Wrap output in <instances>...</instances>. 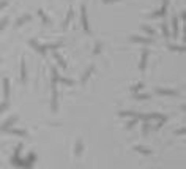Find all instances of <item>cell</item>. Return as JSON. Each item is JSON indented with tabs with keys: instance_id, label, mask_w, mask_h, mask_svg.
<instances>
[{
	"instance_id": "obj_7",
	"label": "cell",
	"mask_w": 186,
	"mask_h": 169,
	"mask_svg": "<svg viewBox=\"0 0 186 169\" xmlns=\"http://www.w3.org/2000/svg\"><path fill=\"white\" fill-rule=\"evenodd\" d=\"M82 150H84V144H82V141H78V142H76V147H74V153H76V157H80V155H82Z\"/></svg>"
},
{
	"instance_id": "obj_12",
	"label": "cell",
	"mask_w": 186,
	"mask_h": 169,
	"mask_svg": "<svg viewBox=\"0 0 186 169\" xmlns=\"http://www.w3.org/2000/svg\"><path fill=\"white\" fill-rule=\"evenodd\" d=\"M172 25H174V36H177V35H178V21H177V17H174Z\"/></svg>"
},
{
	"instance_id": "obj_8",
	"label": "cell",
	"mask_w": 186,
	"mask_h": 169,
	"mask_svg": "<svg viewBox=\"0 0 186 169\" xmlns=\"http://www.w3.org/2000/svg\"><path fill=\"white\" fill-rule=\"evenodd\" d=\"M93 71H95V66H90L88 70H87V71L84 73V76H82V84H85V82H87V79L90 77V74H92Z\"/></svg>"
},
{
	"instance_id": "obj_23",
	"label": "cell",
	"mask_w": 186,
	"mask_h": 169,
	"mask_svg": "<svg viewBox=\"0 0 186 169\" xmlns=\"http://www.w3.org/2000/svg\"><path fill=\"white\" fill-rule=\"evenodd\" d=\"M142 87H144V84H142V82H139V84H137V85H134V87L131 89V90H133V92H137V90H140Z\"/></svg>"
},
{
	"instance_id": "obj_14",
	"label": "cell",
	"mask_w": 186,
	"mask_h": 169,
	"mask_svg": "<svg viewBox=\"0 0 186 169\" xmlns=\"http://www.w3.org/2000/svg\"><path fill=\"white\" fill-rule=\"evenodd\" d=\"M140 29H142V32H147L148 35H153V33H155V30L150 29L148 25H140Z\"/></svg>"
},
{
	"instance_id": "obj_4",
	"label": "cell",
	"mask_w": 186,
	"mask_h": 169,
	"mask_svg": "<svg viewBox=\"0 0 186 169\" xmlns=\"http://www.w3.org/2000/svg\"><path fill=\"white\" fill-rule=\"evenodd\" d=\"M3 97H5V101L8 103V98H10V79H3Z\"/></svg>"
},
{
	"instance_id": "obj_25",
	"label": "cell",
	"mask_w": 186,
	"mask_h": 169,
	"mask_svg": "<svg viewBox=\"0 0 186 169\" xmlns=\"http://www.w3.org/2000/svg\"><path fill=\"white\" fill-rule=\"evenodd\" d=\"M148 126H150L148 123H145V125H144V128H142V133H144V134H147V133H148Z\"/></svg>"
},
{
	"instance_id": "obj_17",
	"label": "cell",
	"mask_w": 186,
	"mask_h": 169,
	"mask_svg": "<svg viewBox=\"0 0 186 169\" xmlns=\"http://www.w3.org/2000/svg\"><path fill=\"white\" fill-rule=\"evenodd\" d=\"M161 27H162V33H164V36L167 38V36H169V30H167V24H166V22H162V24H161Z\"/></svg>"
},
{
	"instance_id": "obj_10",
	"label": "cell",
	"mask_w": 186,
	"mask_h": 169,
	"mask_svg": "<svg viewBox=\"0 0 186 169\" xmlns=\"http://www.w3.org/2000/svg\"><path fill=\"white\" fill-rule=\"evenodd\" d=\"M27 21H30V14H25V16H22L21 19H17L16 21V27H21L22 24H25Z\"/></svg>"
},
{
	"instance_id": "obj_16",
	"label": "cell",
	"mask_w": 186,
	"mask_h": 169,
	"mask_svg": "<svg viewBox=\"0 0 186 169\" xmlns=\"http://www.w3.org/2000/svg\"><path fill=\"white\" fill-rule=\"evenodd\" d=\"M10 133H13V134H19V136H25L27 131H24V130H10Z\"/></svg>"
},
{
	"instance_id": "obj_11",
	"label": "cell",
	"mask_w": 186,
	"mask_h": 169,
	"mask_svg": "<svg viewBox=\"0 0 186 169\" xmlns=\"http://www.w3.org/2000/svg\"><path fill=\"white\" fill-rule=\"evenodd\" d=\"M38 14H39V17H41V19L44 21V24H47V25L51 24V21H49V17L46 16V13H44L43 10H39V11H38Z\"/></svg>"
},
{
	"instance_id": "obj_9",
	"label": "cell",
	"mask_w": 186,
	"mask_h": 169,
	"mask_svg": "<svg viewBox=\"0 0 186 169\" xmlns=\"http://www.w3.org/2000/svg\"><path fill=\"white\" fill-rule=\"evenodd\" d=\"M134 150H137L139 153H145V155H150L152 153V150L150 149H147V147H142V145H136Z\"/></svg>"
},
{
	"instance_id": "obj_21",
	"label": "cell",
	"mask_w": 186,
	"mask_h": 169,
	"mask_svg": "<svg viewBox=\"0 0 186 169\" xmlns=\"http://www.w3.org/2000/svg\"><path fill=\"white\" fill-rule=\"evenodd\" d=\"M55 57L58 58V62H60V65H62V68H66V63H65V60L60 57V54H55Z\"/></svg>"
},
{
	"instance_id": "obj_26",
	"label": "cell",
	"mask_w": 186,
	"mask_h": 169,
	"mask_svg": "<svg viewBox=\"0 0 186 169\" xmlns=\"http://www.w3.org/2000/svg\"><path fill=\"white\" fill-rule=\"evenodd\" d=\"M6 108H8V103H6V101L3 103V104H0V112H2L3 109H6Z\"/></svg>"
},
{
	"instance_id": "obj_18",
	"label": "cell",
	"mask_w": 186,
	"mask_h": 169,
	"mask_svg": "<svg viewBox=\"0 0 186 169\" xmlns=\"http://www.w3.org/2000/svg\"><path fill=\"white\" fill-rule=\"evenodd\" d=\"M6 24H8V17H5V19H2V21H0V32L5 29Z\"/></svg>"
},
{
	"instance_id": "obj_22",
	"label": "cell",
	"mask_w": 186,
	"mask_h": 169,
	"mask_svg": "<svg viewBox=\"0 0 186 169\" xmlns=\"http://www.w3.org/2000/svg\"><path fill=\"white\" fill-rule=\"evenodd\" d=\"M136 123H137V118L134 117V120H131V122H128V123H126V128H133V126L136 125Z\"/></svg>"
},
{
	"instance_id": "obj_3",
	"label": "cell",
	"mask_w": 186,
	"mask_h": 169,
	"mask_svg": "<svg viewBox=\"0 0 186 169\" xmlns=\"http://www.w3.org/2000/svg\"><path fill=\"white\" fill-rule=\"evenodd\" d=\"M131 41H134V43H144V44H152L153 43L152 38H145V36H131Z\"/></svg>"
},
{
	"instance_id": "obj_13",
	"label": "cell",
	"mask_w": 186,
	"mask_h": 169,
	"mask_svg": "<svg viewBox=\"0 0 186 169\" xmlns=\"http://www.w3.org/2000/svg\"><path fill=\"white\" fill-rule=\"evenodd\" d=\"M156 92L161 93V95H178L177 92H174V90H161V89H158Z\"/></svg>"
},
{
	"instance_id": "obj_19",
	"label": "cell",
	"mask_w": 186,
	"mask_h": 169,
	"mask_svg": "<svg viewBox=\"0 0 186 169\" xmlns=\"http://www.w3.org/2000/svg\"><path fill=\"white\" fill-rule=\"evenodd\" d=\"M73 13H74L73 10H70V11H68V16H66V19H65V25H68V24H70V21H71V17H73Z\"/></svg>"
},
{
	"instance_id": "obj_6",
	"label": "cell",
	"mask_w": 186,
	"mask_h": 169,
	"mask_svg": "<svg viewBox=\"0 0 186 169\" xmlns=\"http://www.w3.org/2000/svg\"><path fill=\"white\" fill-rule=\"evenodd\" d=\"M21 79H22V82L27 81V68H25V60L24 58L21 60Z\"/></svg>"
},
{
	"instance_id": "obj_5",
	"label": "cell",
	"mask_w": 186,
	"mask_h": 169,
	"mask_svg": "<svg viewBox=\"0 0 186 169\" xmlns=\"http://www.w3.org/2000/svg\"><path fill=\"white\" fill-rule=\"evenodd\" d=\"M16 120H17V116H13V117H10V118H8V120H6V122L2 125V128H0V131H5V130H8V128H10V126H11V125H13V123H14Z\"/></svg>"
},
{
	"instance_id": "obj_2",
	"label": "cell",
	"mask_w": 186,
	"mask_h": 169,
	"mask_svg": "<svg viewBox=\"0 0 186 169\" xmlns=\"http://www.w3.org/2000/svg\"><path fill=\"white\" fill-rule=\"evenodd\" d=\"M148 49H144V52H142V57H140V70L145 71V68H147V60H148Z\"/></svg>"
},
{
	"instance_id": "obj_27",
	"label": "cell",
	"mask_w": 186,
	"mask_h": 169,
	"mask_svg": "<svg viewBox=\"0 0 186 169\" xmlns=\"http://www.w3.org/2000/svg\"><path fill=\"white\" fill-rule=\"evenodd\" d=\"M8 5V2H6V0H5V2H0V10H2V8H5Z\"/></svg>"
},
{
	"instance_id": "obj_20",
	"label": "cell",
	"mask_w": 186,
	"mask_h": 169,
	"mask_svg": "<svg viewBox=\"0 0 186 169\" xmlns=\"http://www.w3.org/2000/svg\"><path fill=\"white\" fill-rule=\"evenodd\" d=\"M101 48H103V44L101 43H96V46H95V49H93V54H99V52H101Z\"/></svg>"
},
{
	"instance_id": "obj_1",
	"label": "cell",
	"mask_w": 186,
	"mask_h": 169,
	"mask_svg": "<svg viewBox=\"0 0 186 169\" xmlns=\"http://www.w3.org/2000/svg\"><path fill=\"white\" fill-rule=\"evenodd\" d=\"M80 17H82V27L85 29V32H87V33H90V29H88V21H87V8H85V5H82Z\"/></svg>"
},
{
	"instance_id": "obj_24",
	"label": "cell",
	"mask_w": 186,
	"mask_h": 169,
	"mask_svg": "<svg viewBox=\"0 0 186 169\" xmlns=\"http://www.w3.org/2000/svg\"><path fill=\"white\" fill-rule=\"evenodd\" d=\"M136 98H139V100H148V98H150V95H136Z\"/></svg>"
},
{
	"instance_id": "obj_15",
	"label": "cell",
	"mask_w": 186,
	"mask_h": 169,
	"mask_svg": "<svg viewBox=\"0 0 186 169\" xmlns=\"http://www.w3.org/2000/svg\"><path fill=\"white\" fill-rule=\"evenodd\" d=\"M169 49H172V51H177V52H183L185 51L183 46H172V44H169Z\"/></svg>"
}]
</instances>
